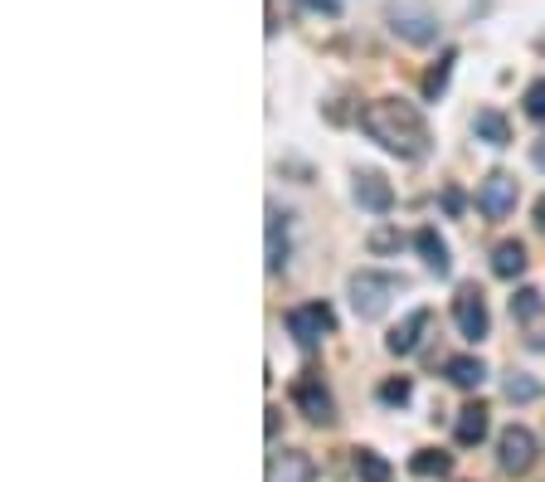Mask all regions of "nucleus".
Here are the masks:
<instances>
[{
	"mask_svg": "<svg viewBox=\"0 0 545 482\" xmlns=\"http://www.w3.org/2000/svg\"><path fill=\"white\" fill-rule=\"evenodd\" d=\"M288 268V215L278 205H268V273Z\"/></svg>",
	"mask_w": 545,
	"mask_h": 482,
	"instance_id": "ddd939ff",
	"label": "nucleus"
},
{
	"mask_svg": "<svg viewBox=\"0 0 545 482\" xmlns=\"http://www.w3.org/2000/svg\"><path fill=\"white\" fill-rule=\"evenodd\" d=\"M356 478L361 482H395V468H390L375 448H356Z\"/></svg>",
	"mask_w": 545,
	"mask_h": 482,
	"instance_id": "aec40b11",
	"label": "nucleus"
},
{
	"mask_svg": "<svg viewBox=\"0 0 545 482\" xmlns=\"http://www.w3.org/2000/svg\"><path fill=\"white\" fill-rule=\"evenodd\" d=\"M531 161H536V171H545V137L541 142H531Z\"/></svg>",
	"mask_w": 545,
	"mask_h": 482,
	"instance_id": "cd10ccee",
	"label": "nucleus"
},
{
	"mask_svg": "<svg viewBox=\"0 0 545 482\" xmlns=\"http://www.w3.org/2000/svg\"><path fill=\"white\" fill-rule=\"evenodd\" d=\"M453 64H458V49H443V54H438V64L429 69V74H424V98H429V103H438V98H443V88H448V74H453Z\"/></svg>",
	"mask_w": 545,
	"mask_h": 482,
	"instance_id": "a211bd4d",
	"label": "nucleus"
},
{
	"mask_svg": "<svg viewBox=\"0 0 545 482\" xmlns=\"http://www.w3.org/2000/svg\"><path fill=\"white\" fill-rule=\"evenodd\" d=\"M292 405L302 409L312 424H331V419H336V400H331V390L317 375H302V380L292 385Z\"/></svg>",
	"mask_w": 545,
	"mask_h": 482,
	"instance_id": "6e6552de",
	"label": "nucleus"
},
{
	"mask_svg": "<svg viewBox=\"0 0 545 482\" xmlns=\"http://www.w3.org/2000/svg\"><path fill=\"white\" fill-rule=\"evenodd\" d=\"M268 482H317V463L302 448H283L268 458Z\"/></svg>",
	"mask_w": 545,
	"mask_h": 482,
	"instance_id": "9b49d317",
	"label": "nucleus"
},
{
	"mask_svg": "<svg viewBox=\"0 0 545 482\" xmlns=\"http://www.w3.org/2000/svg\"><path fill=\"white\" fill-rule=\"evenodd\" d=\"M307 10H317V15H341L346 10V0H302Z\"/></svg>",
	"mask_w": 545,
	"mask_h": 482,
	"instance_id": "a878e982",
	"label": "nucleus"
},
{
	"mask_svg": "<svg viewBox=\"0 0 545 482\" xmlns=\"http://www.w3.org/2000/svg\"><path fill=\"white\" fill-rule=\"evenodd\" d=\"M516 200H521V186H516L511 171H492V176L477 186V210H482L487 220H507L511 210H516Z\"/></svg>",
	"mask_w": 545,
	"mask_h": 482,
	"instance_id": "0eeeda50",
	"label": "nucleus"
},
{
	"mask_svg": "<svg viewBox=\"0 0 545 482\" xmlns=\"http://www.w3.org/2000/svg\"><path fill=\"white\" fill-rule=\"evenodd\" d=\"M453 439H458L463 448H477L482 439H487V405H482V400L458 409V419H453Z\"/></svg>",
	"mask_w": 545,
	"mask_h": 482,
	"instance_id": "f8f14e48",
	"label": "nucleus"
},
{
	"mask_svg": "<svg viewBox=\"0 0 545 482\" xmlns=\"http://www.w3.org/2000/svg\"><path fill=\"white\" fill-rule=\"evenodd\" d=\"M502 395H507L511 405H531V400H541V380L526 371H511L507 380H502Z\"/></svg>",
	"mask_w": 545,
	"mask_h": 482,
	"instance_id": "6ab92c4d",
	"label": "nucleus"
},
{
	"mask_svg": "<svg viewBox=\"0 0 545 482\" xmlns=\"http://www.w3.org/2000/svg\"><path fill=\"white\" fill-rule=\"evenodd\" d=\"M521 108H526V117H531V122H545V78L526 83V93H521Z\"/></svg>",
	"mask_w": 545,
	"mask_h": 482,
	"instance_id": "b1692460",
	"label": "nucleus"
},
{
	"mask_svg": "<svg viewBox=\"0 0 545 482\" xmlns=\"http://www.w3.org/2000/svg\"><path fill=\"white\" fill-rule=\"evenodd\" d=\"M361 132L375 147L400 156V161H424L434 151V132H429L424 112L414 108V103H404V98H375V103H365Z\"/></svg>",
	"mask_w": 545,
	"mask_h": 482,
	"instance_id": "f257e3e1",
	"label": "nucleus"
},
{
	"mask_svg": "<svg viewBox=\"0 0 545 482\" xmlns=\"http://www.w3.org/2000/svg\"><path fill=\"white\" fill-rule=\"evenodd\" d=\"M404 288L409 283L395 278V273H370V268H361V273H351V307H356L361 322H375V317H385L390 297L404 293Z\"/></svg>",
	"mask_w": 545,
	"mask_h": 482,
	"instance_id": "f03ea898",
	"label": "nucleus"
},
{
	"mask_svg": "<svg viewBox=\"0 0 545 482\" xmlns=\"http://www.w3.org/2000/svg\"><path fill=\"white\" fill-rule=\"evenodd\" d=\"M541 307H545V297L536 293V288H521V293L511 297V317H516V322H531V317H541Z\"/></svg>",
	"mask_w": 545,
	"mask_h": 482,
	"instance_id": "4be33fe9",
	"label": "nucleus"
},
{
	"mask_svg": "<svg viewBox=\"0 0 545 482\" xmlns=\"http://www.w3.org/2000/svg\"><path fill=\"white\" fill-rule=\"evenodd\" d=\"M536 224H541V229H545V195H541V200H536Z\"/></svg>",
	"mask_w": 545,
	"mask_h": 482,
	"instance_id": "c756f323",
	"label": "nucleus"
},
{
	"mask_svg": "<svg viewBox=\"0 0 545 482\" xmlns=\"http://www.w3.org/2000/svg\"><path fill=\"white\" fill-rule=\"evenodd\" d=\"M453 322H458V332L468 336V341H482V336L492 332V317H487V297L477 283H463L458 293H453Z\"/></svg>",
	"mask_w": 545,
	"mask_h": 482,
	"instance_id": "39448f33",
	"label": "nucleus"
},
{
	"mask_svg": "<svg viewBox=\"0 0 545 482\" xmlns=\"http://www.w3.org/2000/svg\"><path fill=\"white\" fill-rule=\"evenodd\" d=\"M414 249L424 254V263H429V273H438V278H443V273L453 268V259H448V244H443V234H438L434 224H424V229L414 234Z\"/></svg>",
	"mask_w": 545,
	"mask_h": 482,
	"instance_id": "4468645a",
	"label": "nucleus"
},
{
	"mask_svg": "<svg viewBox=\"0 0 545 482\" xmlns=\"http://www.w3.org/2000/svg\"><path fill=\"white\" fill-rule=\"evenodd\" d=\"M443 375H448L458 390H477V385L487 380V366H482L477 356H448V361H443Z\"/></svg>",
	"mask_w": 545,
	"mask_h": 482,
	"instance_id": "f3484780",
	"label": "nucleus"
},
{
	"mask_svg": "<svg viewBox=\"0 0 545 482\" xmlns=\"http://www.w3.org/2000/svg\"><path fill=\"white\" fill-rule=\"evenodd\" d=\"M409 468H414L419 478H448V473H453V458L438 453V448H419V453L409 458Z\"/></svg>",
	"mask_w": 545,
	"mask_h": 482,
	"instance_id": "412c9836",
	"label": "nucleus"
},
{
	"mask_svg": "<svg viewBox=\"0 0 545 482\" xmlns=\"http://www.w3.org/2000/svg\"><path fill=\"white\" fill-rule=\"evenodd\" d=\"M443 205H448V210H453V215H458V210H463V195H458V190L448 186V190H443Z\"/></svg>",
	"mask_w": 545,
	"mask_h": 482,
	"instance_id": "bb28decb",
	"label": "nucleus"
},
{
	"mask_svg": "<svg viewBox=\"0 0 545 482\" xmlns=\"http://www.w3.org/2000/svg\"><path fill=\"white\" fill-rule=\"evenodd\" d=\"M365 244H370V254H400V229H395V224H380V229H370V239H365Z\"/></svg>",
	"mask_w": 545,
	"mask_h": 482,
	"instance_id": "5701e85b",
	"label": "nucleus"
},
{
	"mask_svg": "<svg viewBox=\"0 0 545 482\" xmlns=\"http://www.w3.org/2000/svg\"><path fill=\"white\" fill-rule=\"evenodd\" d=\"M429 322H434V312H429V307H414L400 327H390L385 351H390V356H414V351H419V341H424V332H429Z\"/></svg>",
	"mask_w": 545,
	"mask_h": 482,
	"instance_id": "1a4fd4ad",
	"label": "nucleus"
},
{
	"mask_svg": "<svg viewBox=\"0 0 545 482\" xmlns=\"http://www.w3.org/2000/svg\"><path fill=\"white\" fill-rule=\"evenodd\" d=\"M492 273H497V278H521V273H526V244H521V239H502V244L492 249Z\"/></svg>",
	"mask_w": 545,
	"mask_h": 482,
	"instance_id": "dca6fc26",
	"label": "nucleus"
},
{
	"mask_svg": "<svg viewBox=\"0 0 545 482\" xmlns=\"http://www.w3.org/2000/svg\"><path fill=\"white\" fill-rule=\"evenodd\" d=\"M385 25L404 39V44H438V20L429 10H419V5H390L385 10Z\"/></svg>",
	"mask_w": 545,
	"mask_h": 482,
	"instance_id": "423d86ee",
	"label": "nucleus"
},
{
	"mask_svg": "<svg viewBox=\"0 0 545 482\" xmlns=\"http://www.w3.org/2000/svg\"><path fill=\"white\" fill-rule=\"evenodd\" d=\"M268 419H263V429H268V439H278V409H263Z\"/></svg>",
	"mask_w": 545,
	"mask_h": 482,
	"instance_id": "c85d7f7f",
	"label": "nucleus"
},
{
	"mask_svg": "<svg viewBox=\"0 0 545 482\" xmlns=\"http://www.w3.org/2000/svg\"><path fill=\"white\" fill-rule=\"evenodd\" d=\"M409 400H414V385H409V380H385V385H380V405H395V409H404L409 405Z\"/></svg>",
	"mask_w": 545,
	"mask_h": 482,
	"instance_id": "393cba45",
	"label": "nucleus"
},
{
	"mask_svg": "<svg viewBox=\"0 0 545 482\" xmlns=\"http://www.w3.org/2000/svg\"><path fill=\"white\" fill-rule=\"evenodd\" d=\"M288 332H292V341H297L302 351H312L322 336L336 332V312H331V302H302V307H292Z\"/></svg>",
	"mask_w": 545,
	"mask_h": 482,
	"instance_id": "20e7f679",
	"label": "nucleus"
},
{
	"mask_svg": "<svg viewBox=\"0 0 545 482\" xmlns=\"http://www.w3.org/2000/svg\"><path fill=\"white\" fill-rule=\"evenodd\" d=\"M536 458H541V444H536V434H531L526 424H507V429L497 434V468H502L507 478H526V473L536 468Z\"/></svg>",
	"mask_w": 545,
	"mask_h": 482,
	"instance_id": "7ed1b4c3",
	"label": "nucleus"
},
{
	"mask_svg": "<svg viewBox=\"0 0 545 482\" xmlns=\"http://www.w3.org/2000/svg\"><path fill=\"white\" fill-rule=\"evenodd\" d=\"M473 137H477V142H487V147H507V142H511V122L497 108H477Z\"/></svg>",
	"mask_w": 545,
	"mask_h": 482,
	"instance_id": "2eb2a0df",
	"label": "nucleus"
},
{
	"mask_svg": "<svg viewBox=\"0 0 545 482\" xmlns=\"http://www.w3.org/2000/svg\"><path fill=\"white\" fill-rule=\"evenodd\" d=\"M356 205L361 210H370V215H390L395 210V186L380 176V171H356Z\"/></svg>",
	"mask_w": 545,
	"mask_h": 482,
	"instance_id": "9d476101",
	"label": "nucleus"
}]
</instances>
